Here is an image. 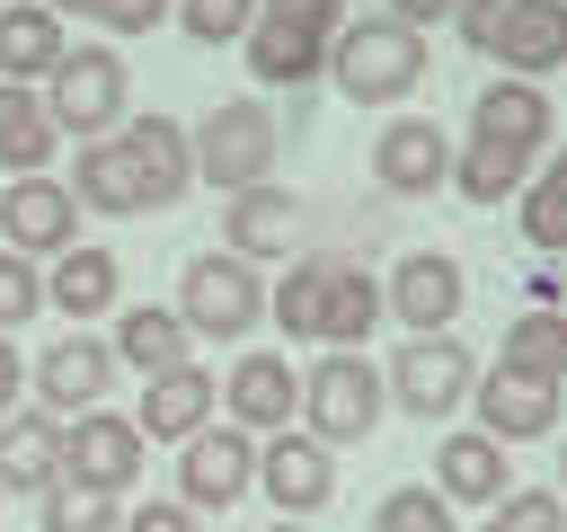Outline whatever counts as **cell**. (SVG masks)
<instances>
[{"mask_svg": "<svg viewBox=\"0 0 567 532\" xmlns=\"http://www.w3.org/2000/svg\"><path fill=\"white\" fill-rule=\"evenodd\" d=\"M177 319H186V337L239 346V337L266 319V284H257V266H248V257H230V248L186 257V275H177Z\"/></svg>", "mask_w": 567, "mask_h": 532, "instance_id": "8992f818", "label": "cell"}, {"mask_svg": "<svg viewBox=\"0 0 567 532\" xmlns=\"http://www.w3.org/2000/svg\"><path fill=\"white\" fill-rule=\"evenodd\" d=\"M470 142L514 151V160H540L549 151V89L540 80H487L470 98Z\"/></svg>", "mask_w": 567, "mask_h": 532, "instance_id": "e0dca14e", "label": "cell"}, {"mask_svg": "<svg viewBox=\"0 0 567 532\" xmlns=\"http://www.w3.org/2000/svg\"><path fill=\"white\" fill-rule=\"evenodd\" d=\"M186 142H195V177L221 186V195L266 186L275 160H284V133H275V106H266V98H221V106H204V124H186Z\"/></svg>", "mask_w": 567, "mask_h": 532, "instance_id": "277c9868", "label": "cell"}, {"mask_svg": "<svg viewBox=\"0 0 567 532\" xmlns=\"http://www.w3.org/2000/svg\"><path fill=\"white\" fill-rule=\"evenodd\" d=\"M328 44L337 35H319V27H301V18H275L266 0H257V27H248V80L257 89H310V80H328Z\"/></svg>", "mask_w": 567, "mask_h": 532, "instance_id": "2e32d148", "label": "cell"}, {"mask_svg": "<svg viewBox=\"0 0 567 532\" xmlns=\"http://www.w3.org/2000/svg\"><path fill=\"white\" fill-rule=\"evenodd\" d=\"M487 514H496L487 532H567V497L558 488H505Z\"/></svg>", "mask_w": 567, "mask_h": 532, "instance_id": "8d00e7d4", "label": "cell"}, {"mask_svg": "<svg viewBox=\"0 0 567 532\" xmlns=\"http://www.w3.org/2000/svg\"><path fill=\"white\" fill-rule=\"evenodd\" d=\"M168 18H177V0H97V27L106 35H151Z\"/></svg>", "mask_w": 567, "mask_h": 532, "instance_id": "f35d334b", "label": "cell"}, {"mask_svg": "<svg viewBox=\"0 0 567 532\" xmlns=\"http://www.w3.org/2000/svg\"><path fill=\"white\" fill-rule=\"evenodd\" d=\"M44 532H124V505L115 497H80V488H44Z\"/></svg>", "mask_w": 567, "mask_h": 532, "instance_id": "e575fe53", "label": "cell"}, {"mask_svg": "<svg viewBox=\"0 0 567 532\" xmlns=\"http://www.w3.org/2000/svg\"><path fill=\"white\" fill-rule=\"evenodd\" d=\"M53 18H97V0H44Z\"/></svg>", "mask_w": 567, "mask_h": 532, "instance_id": "7bdbcfd3", "label": "cell"}, {"mask_svg": "<svg viewBox=\"0 0 567 532\" xmlns=\"http://www.w3.org/2000/svg\"><path fill=\"white\" fill-rule=\"evenodd\" d=\"M142 426L133 417H106V408H89V417H71L62 426V488H80V497H124L133 479H142Z\"/></svg>", "mask_w": 567, "mask_h": 532, "instance_id": "9c48e42d", "label": "cell"}, {"mask_svg": "<svg viewBox=\"0 0 567 532\" xmlns=\"http://www.w3.org/2000/svg\"><path fill=\"white\" fill-rule=\"evenodd\" d=\"M328 80L354 106H399V98L425 89V35L399 27V18H346L337 44H328Z\"/></svg>", "mask_w": 567, "mask_h": 532, "instance_id": "7a4b0ae2", "label": "cell"}, {"mask_svg": "<svg viewBox=\"0 0 567 532\" xmlns=\"http://www.w3.org/2000/svg\"><path fill=\"white\" fill-rule=\"evenodd\" d=\"M35 310H44V275H35V257L0 248V337H18Z\"/></svg>", "mask_w": 567, "mask_h": 532, "instance_id": "74e56055", "label": "cell"}, {"mask_svg": "<svg viewBox=\"0 0 567 532\" xmlns=\"http://www.w3.org/2000/svg\"><path fill=\"white\" fill-rule=\"evenodd\" d=\"M27 390L44 399V417H53V426H71V417H89V408L115 390V346H106V337H89V328H62V337L27 364Z\"/></svg>", "mask_w": 567, "mask_h": 532, "instance_id": "ba28073f", "label": "cell"}, {"mask_svg": "<svg viewBox=\"0 0 567 532\" xmlns=\"http://www.w3.org/2000/svg\"><path fill=\"white\" fill-rule=\"evenodd\" d=\"M257 488H266V505H275L284 523H301V514H319V505L337 497V452L284 426V434L257 443Z\"/></svg>", "mask_w": 567, "mask_h": 532, "instance_id": "4fadbf2b", "label": "cell"}, {"mask_svg": "<svg viewBox=\"0 0 567 532\" xmlns=\"http://www.w3.org/2000/svg\"><path fill=\"white\" fill-rule=\"evenodd\" d=\"M558 497H567V443H558Z\"/></svg>", "mask_w": 567, "mask_h": 532, "instance_id": "f6af8a7d", "label": "cell"}, {"mask_svg": "<svg viewBox=\"0 0 567 532\" xmlns=\"http://www.w3.org/2000/svg\"><path fill=\"white\" fill-rule=\"evenodd\" d=\"M434 488H443V505H496L505 488H514V470H505V443L496 434H443L434 443Z\"/></svg>", "mask_w": 567, "mask_h": 532, "instance_id": "603a6c76", "label": "cell"}, {"mask_svg": "<svg viewBox=\"0 0 567 532\" xmlns=\"http://www.w3.org/2000/svg\"><path fill=\"white\" fill-rule=\"evenodd\" d=\"M115 293H124L115 248H62L44 275V310H62V319H97V310H115Z\"/></svg>", "mask_w": 567, "mask_h": 532, "instance_id": "484cf974", "label": "cell"}, {"mask_svg": "<svg viewBox=\"0 0 567 532\" xmlns=\"http://www.w3.org/2000/svg\"><path fill=\"white\" fill-rule=\"evenodd\" d=\"M461 301H470V275H461V257H443V248H408V257L381 275V310H390L408 337H443V328L461 319Z\"/></svg>", "mask_w": 567, "mask_h": 532, "instance_id": "8fae6325", "label": "cell"}, {"mask_svg": "<svg viewBox=\"0 0 567 532\" xmlns=\"http://www.w3.org/2000/svg\"><path fill=\"white\" fill-rule=\"evenodd\" d=\"M177 27H186L195 44H248L257 0H177Z\"/></svg>", "mask_w": 567, "mask_h": 532, "instance_id": "d590c367", "label": "cell"}, {"mask_svg": "<svg viewBox=\"0 0 567 532\" xmlns=\"http://www.w3.org/2000/svg\"><path fill=\"white\" fill-rule=\"evenodd\" d=\"M523 186H532V160L487 151V142H461V151H452V195H470V204H505V195H523Z\"/></svg>", "mask_w": 567, "mask_h": 532, "instance_id": "1f68e13d", "label": "cell"}, {"mask_svg": "<svg viewBox=\"0 0 567 532\" xmlns=\"http://www.w3.org/2000/svg\"><path fill=\"white\" fill-rule=\"evenodd\" d=\"M106 346H115V364H133L142 381H151V372H177V364H195V355H186L195 337H186V319H177L168 301H124Z\"/></svg>", "mask_w": 567, "mask_h": 532, "instance_id": "cb8c5ba5", "label": "cell"}, {"mask_svg": "<svg viewBox=\"0 0 567 532\" xmlns=\"http://www.w3.org/2000/svg\"><path fill=\"white\" fill-rule=\"evenodd\" d=\"M372 532H461V514L443 505V488H390L372 505Z\"/></svg>", "mask_w": 567, "mask_h": 532, "instance_id": "836d02e7", "label": "cell"}, {"mask_svg": "<svg viewBox=\"0 0 567 532\" xmlns=\"http://www.w3.org/2000/svg\"><path fill=\"white\" fill-rule=\"evenodd\" d=\"M452 9H461V0H381V18H399V27H416V35H425L434 18H452Z\"/></svg>", "mask_w": 567, "mask_h": 532, "instance_id": "60d3db41", "label": "cell"}, {"mask_svg": "<svg viewBox=\"0 0 567 532\" xmlns=\"http://www.w3.org/2000/svg\"><path fill=\"white\" fill-rule=\"evenodd\" d=\"M292 231H301V195L292 186H239L230 204H221V248L230 257H248V266H266V257H284L292 248Z\"/></svg>", "mask_w": 567, "mask_h": 532, "instance_id": "ffe728a7", "label": "cell"}, {"mask_svg": "<svg viewBox=\"0 0 567 532\" xmlns=\"http://www.w3.org/2000/svg\"><path fill=\"white\" fill-rule=\"evenodd\" d=\"M381 408H390V381H381V364L372 355H354V346H328L310 372H301V417H310V443H363L372 426H381Z\"/></svg>", "mask_w": 567, "mask_h": 532, "instance_id": "5b68a950", "label": "cell"}, {"mask_svg": "<svg viewBox=\"0 0 567 532\" xmlns=\"http://www.w3.org/2000/svg\"><path fill=\"white\" fill-rule=\"evenodd\" d=\"M372 177H381V195H434V186H452L443 124L434 115H390L381 142H372Z\"/></svg>", "mask_w": 567, "mask_h": 532, "instance_id": "ac0fdd59", "label": "cell"}, {"mask_svg": "<svg viewBox=\"0 0 567 532\" xmlns=\"http://www.w3.org/2000/svg\"><path fill=\"white\" fill-rule=\"evenodd\" d=\"M478 532H487V523H478Z\"/></svg>", "mask_w": 567, "mask_h": 532, "instance_id": "bcb514c9", "label": "cell"}, {"mask_svg": "<svg viewBox=\"0 0 567 532\" xmlns=\"http://www.w3.org/2000/svg\"><path fill=\"white\" fill-rule=\"evenodd\" d=\"M44 106H53V133L71 142H115V124L133 115V71L115 44H71L53 71H44Z\"/></svg>", "mask_w": 567, "mask_h": 532, "instance_id": "3957f363", "label": "cell"}, {"mask_svg": "<svg viewBox=\"0 0 567 532\" xmlns=\"http://www.w3.org/2000/svg\"><path fill=\"white\" fill-rule=\"evenodd\" d=\"M62 186H71V204H80V213H106V222L142 213V195H133V168H124V151H115V142H80Z\"/></svg>", "mask_w": 567, "mask_h": 532, "instance_id": "83f0119b", "label": "cell"}, {"mask_svg": "<svg viewBox=\"0 0 567 532\" xmlns=\"http://www.w3.org/2000/svg\"><path fill=\"white\" fill-rule=\"evenodd\" d=\"M328 275H337V257H328V248H310V257H292V266H284V284L266 293V310L284 319V337H319V310H328Z\"/></svg>", "mask_w": 567, "mask_h": 532, "instance_id": "4dcf8cb0", "label": "cell"}, {"mask_svg": "<svg viewBox=\"0 0 567 532\" xmlns=\"http://www.w3.org/2000/svg\"><path fill=\"white\" fill-rule=\"evenodd\" d=\"M470 408H478V434H496V443L514 452V443H540V434L558 426L567 381H532V372H478Z\"/></svg>", "mask_w": 567, "mask_h": 532, "instance_id": "9a60e30c", "label": "cell"}, {"mask_svg": "<svg viewBox=\"0 0 567 532\" xmlns=\"http://www.w3.org/2000/svg\"><path fill=\"white\" fill-rule=\"evenodd\" d=\"M18 390H27V355L0 337V417H18Z\"/></svg>", "mask_w": 567, "mask_h": 532, "instance_id": "b9f144b4", "label": "cell"}, {"mask_svg": "<svg viewBox=\"0 0 567 532\" xmlns=\"http://www.w3.org/2000/svg\"><path fill=\"white\" fill-rule=\"evenodd\" d=\"M124 532H195V505H177V497H142V505L124 514Z\"/></svg>", "mask_w": 567, "mask_h": 532, "instance_id": "ab89813d", "label": "cell"}, {"mask_svg": "<svg viewBox=\"0 0 567 532\" xmlns=\"http://www.w3.org/2000/svg\"><path fill=\"white\" fill-rule=\"evenodd\" d=\"M461 44L487 53L505 80H549L567 62V0H461Z\"/></svg>", "mask_w": 567, "mask_h": 532, "instance_id": "6da1fadb", "label": "cell"}, {"mask_svg": "<svg viewBox=\"0 0 567 532\" xmlns=\"http://www.w3.org/2000/svg\"><path fill=\"white\" fill-rule=\"evenodd\" d=\"M53 106H44V89H9L0 80V168L9 177H44V160H53Z\"/></svg>", "mask_w": 567, "mask_h": 532, "instance_id": "4316f807", "label": "cell"}, {"mask_svg": "<svg viewBox=\"0 0 567 532\" xmlns=\"http://www.w3.org/2000/svg\"><path fill=\"white\" fill-rule=\"evenodd\" d=\"M248 488H257V434H239L230 417L177 443V505H195V514H230Z\"/></svg>", "mask_w": 567, "mask_h": 532, "instance_id": "30bf717a", "label": "cell"}, {"mask_svg": "<svg viewBox=\"0 0 567 532\" xmlns=\"http://www.w3.org/2000/svg\"><path fill=\"white\" fill-rule=\"evenodd\" d=\"M257 532H310V523H257Z\"/></svg>", "mask_w": 567, "mask_h": 532, "instance_id": "ee69618b", "label": "cell"}, {"mask_svg": "<svg viewBox=\"0 0 567 532\" xmlns=\"http://www.w3.org/2000/svg\"><path fill=\"white\" fill-rule=\"evenodd\" d=\"M523 239L540 257H567V160H549L532 186H523Z\"/></svg>", "mask_w": 567, "mask_h": 532, "instance_id": "d6a6232c", "label": "cell"}, {"mask_svg": "<svg viewBox=\"0 0 567 532\" xmlns=\"http://www.w3.org/2000/svg\"><path fill=\"white\" fill-rule=\"evenodd\" d=\"M496 372H532V381H567V310H523L496 346Z\"/></svg>", "mask_w": 567, "mask_h": 532, "instance_id": "f546056e", "label": "cell"}, {"mask_svg": "<svg viewBox=\"0 0 567 532\" xmlns=\"http://www.w3.org/2000/svg\"><path fill=\"white\" fill-rule=\"evenodd\" d=\"M381 381H390V399H399L416 426H425V417L443 426V417H452V408L478 390V364H470V346L443 328V337H408V346L381 364Z\"/></svg>", "mask_w": 567, "mask_h": 532, "instance_id": "52a82bcc", "label": "cell"}, {"mask_svg": "<svg viewBox=\"0 0 567 532\" xmlns=\"http://www.w3.org/2000/svg\"><path fill=\"white\" fill-rule=\"evenodd\" d=\"M221 408H230L239 434H284V426L301 417V372H292L284 355H239V364L221 372Z\"/></svg>", "mask_w": 567, "mask_h": 532, "instance_id": "d6986e66", "label": "cell"}, {"mask_svg": "<svg viewBox=\"0 0 567 532\" xmlns=\"http://www.w3.org/2000/svg\"><path fill=\"white\" fill-rule=\"evenodd\" d=\"M0 9H9V0H0Z\"/></svg>", "mask_w": 567, "mask_h": 532, "instance_id": "7dc6e473", "label": "cell"}, {"mask_svg": "<svg viewBox=\"0 0 567 532\" xmlns=\"http://www.w3.org/2000/svg\"><path fill=\"white\" fill-rule=\"evenodd\" d=\"M133 426H142V443H186V434H204V426H213V372H195V364L151 372Z\"/></svg>", "mask_w": 567, "mask_h": 532, "instance_id": "7402d4cb", "label": "cell"}, {"mask_svg": "<svg viewBox=\"0 0 567 532\" xmlns=\"http://www.w3.org/2000/svg\"><path fill=\"white\" fill-rule=\"evenodd\" d=\"M62 488V426L44 408L0 417V497H44Z\"/></svg>", "mask_w": 567, "mask_h": 532, "instance_id": "44dd1931", "label": "cell"}, {"mask_svg": "<svg viewBox=\"0 0 567 532\" xmlns=\"http://www.w3.org/2000/svg\"><path fill=\"white\" fill-rule=\"evenodd\" d=\"M71 231H80V204H71L62 177H9V186H0V248H18V257H62V248H80Z\"/></svg>", "mask_w": 567, "mask_h": 532, "instance_id": "5bb4252c", "label": "cell"}, {"mask_svg": "<svg viewBox=\"0 0 567 532\" xmlns=\"http://www.w3.org/2000/svg\"><path fill=\"white\" fill-rule=\"evenodd\" d=\"M62 53H71V35H62V18H53L44 0H9V9H0V80H9V89H35Z\"/></svg>", "mask_w": 567, "mask_h": 532, "instance_id": "d4e9b609", "label": "cell"}, {"mask_svg": "<svg viewBox=\"0 0 567 532\" xmlns=\"http://www.w3.org/2000/svg\"><path fill=\"white\" fill-rule=\"evenodd\" d=\"M372 328H381V275H363L354 257H337V275H328V310H319V346H354V355H363Z\"/></svg>", "mask_w": 567, "mask_h": 532, "instance_id": "f1b7e54d", "label": "cell"}, {"mask_svg": "<svg viewBox=\"0 0 567 532\" xmlns=\"http://www.w3.org/2000/svg\"><path fill=\"white\" fill-rule=\"evenodd\" d=\"M115 151H124V168H133L142 213H159V204H177V195L195 186V142H186L177 115H124V124H115Z\"/></svg>", "mask_w": 567, "mask_h": 532, "instance_id": "7c38bea8", "label": "cell"}]
</instances>
